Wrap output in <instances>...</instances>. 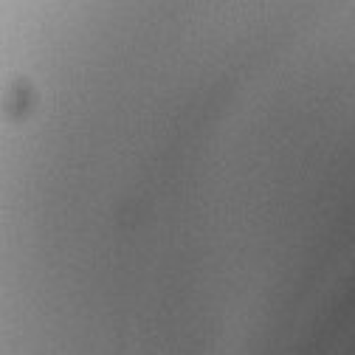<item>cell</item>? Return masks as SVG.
<instances>
[]
</instances>
